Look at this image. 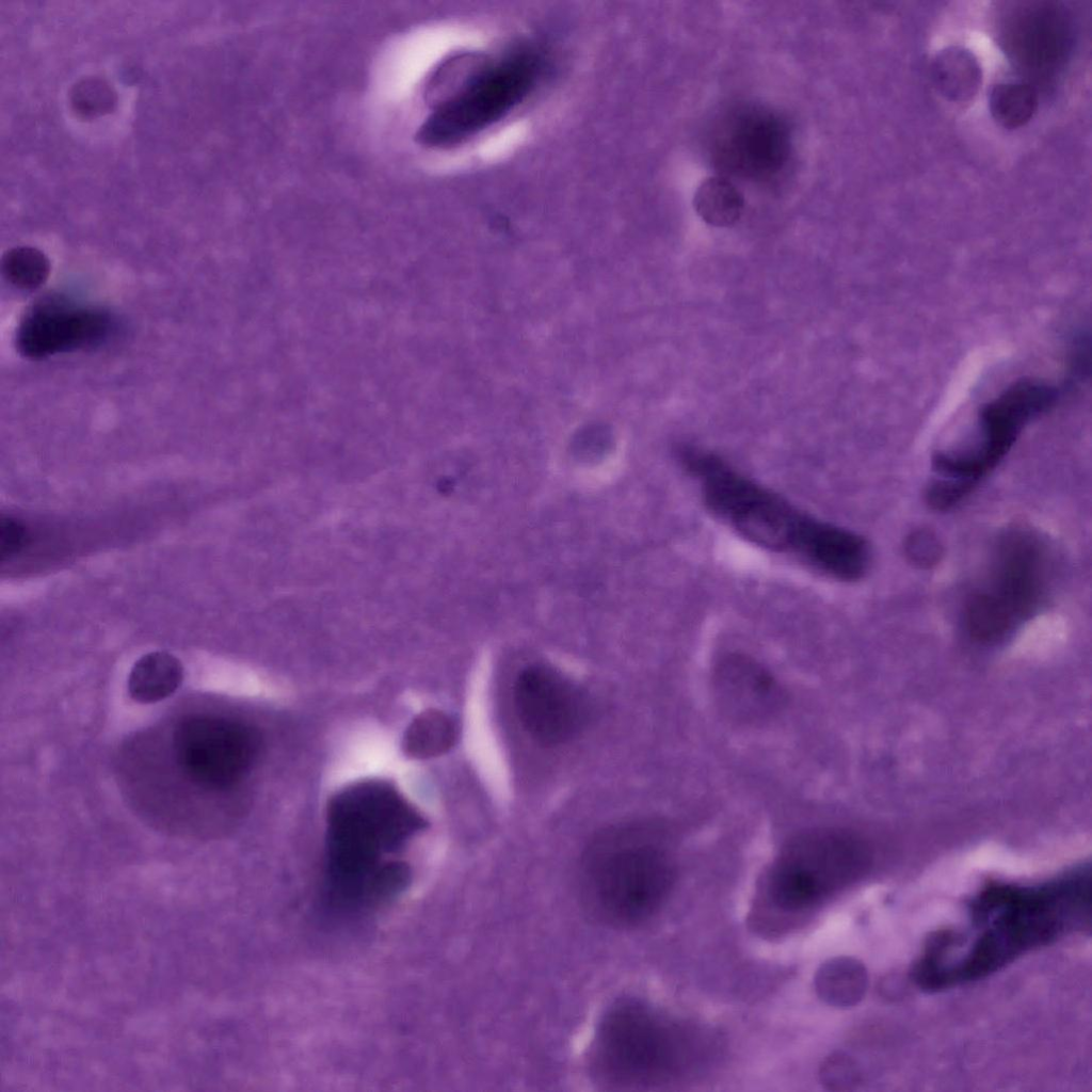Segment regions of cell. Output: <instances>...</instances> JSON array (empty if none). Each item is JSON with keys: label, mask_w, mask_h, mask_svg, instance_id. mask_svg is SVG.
<instances>
[{"label": "cell", "mask_w": 1092, "mask_h": 1092, "mask_svg": "<svg viewBox=\"0 0 1092 1092\" xmlns=\"http://www.w3.org/2000/svg\"><path fill=\"white\" fill-rule=\"evenodd\" d=\"M26 531L15 518L2 516L0 519V556L4 560L16 553L23 545Z\"/></svg>", "instance_id": "23"}, {"label": "cell", "mask_w": 1092, "mask_h": 1092, "mask_svg": "<svg viewBox=\"0 0 1092 1092\" xmlns=\"http://www.w3.org/2000/svg\"><path fill=\"white\" fill-rule=\"evenodd\" d=\"M1038 106V93L1033 85L1023 82L997 84L990 97L994 118L1006 128H1017L1027 123Z\"/></svg>", "instance_id": "19"}, {"label": "cell", "mask_w": 1092, "mask_h": 1092, "mask_svg": "<svg viewBox=\"0 0 1092 1092\" xmlns=\"http://www.w3.org/2000/svg\"><path fill=\"white\" fill-rule=\"evenodd\" d=\"M114 331L115 321L109 312L50 298L26 314L17 328L16 344L22 355L38 359L94 348Z\"/></svg>", "instance_id": "12"}, {"label": "cell", "mask_w": 1092, "mask_h": 1092, "mask_svg": "<svg viewBox=\"0 0 1092 1092\" xmlns=\"http://www.w3.org/2000/svg\"><path fill=\"white\" fill-rule=\"evenodd\" d=\"M514 701L524 728L544 745L566 742L582 728L588 717L579 689L546 667H530L519 674Z\"/></svg>", "instance_id": "11"}, {"label": "cell", "mask_w": 1092, "mask_h": 1092, "mask_svg": "<svg viewBox=\"0 0 1092 1092\" xmlns=\"http://www.w3.org/2000/svg\"><path fill=\"white\" fill-rule=\"evenodd\" d=\"M456 739V726L446 713L430 709L418 714L403 738L404 752L424 759L448 751Z\"/></svg>", "instance_id": "17"}, {"label": "cell", "mask_w": 1092, "mask_h": 1092, "mask_svg": "<svg viewBox=\"0 0 1092 1092\" xmlns=\"http://www.w3.org/2000/svg\"><path fill=\"white\" fill-rule=\"evenodd\" d=\"M674 867L657 837L644 825H617L598 833L580 867V897L589 913L611 926L627 927L652 916L665 901Z\"/></svg>", "instance_id": "3"}, {"label": "cell", "mask_w": 1092, "mask_h": 1092, "mask_svg": "<svg viewBox=\"0 0 1092 1092\" xmlns=\"http://www.w3.org/2000/svg\"><path fill=\"white\" fill-rule=\"evenodd\" d=\"M1059 389L1049 384L1021 380L985 404L979 414V437L966 451L940 453L927 498L937 510L961 501L1009 452L1022 430L1050 410Z\"/></svg>", "instance_id": "5"}, {"label": "cell", "mask_w": 1092, "mask_h": 1092, "mask_svg": "<svg viewBox=\"0 0 1092 1092\" xmlns=\"http://www.w3.org/2000/svg\"><path fill=\"white\" fill-rule=\"evenodd\" d=\"M868 863V850L856 836L814 829L784 847L769 877V894L780 909L804 910L856 880Z\"/></svg>", "instance_id": "8"}, {"label": "cell", "mask_w": 1092, "mask_h": 1092, "mask_svg": "<svg viewBox=\"0 0 1092 1092\" xmlns=\"http://www.w3.org/2000/svg\"><path fill=\"white\" fill-rule=\"evenodd\" d=\"M677 454L716 517L750 543L806 564L824 520L799 510L711 451L684 445Z\"/></svg>", "instance_id": "4"}, {"label": "cell", "mask_w": 1092, "mask_h": 1092, "mask_svg": "<svg viewBox=\"0 0 1092 1092\" xmlns=\"http://www.w3.org/2000/svg\"><path fill=\"white\" fill-rule=\"evenodd\" d=\"M1002 43L1024 74L1037 82H1046L1060 71L1070 51L1066 15L1055 3L1024 4L1007 17Z\"/></svg>", "instance_id": "13"}, {"label": "cell", "mask_w": 1092, "mask_h": 1092, "mask_svg": "<svg viewBox=\"0 0 1092 1092\" xmlns=\"http://www.w3.org/2000/svg\"><path fill=\"white\" fill-rule=\"evenodd\" d=\"M543 62L531 47H518L495 59L438 101L419 127L428 147L456 145L500 121L534 90Z\"/></svg>", "instance_id": "6"}, {"label": "cell", "mask_w": 1092, "mask_h": 1092, "mask_svg": "<svg viewBox=\"0 0 1092 1092\" xmlns=\"http://www.w3.org/2000/svg\"><path fill=\"white\" fill-rule=\"evenodd\" d=\"M713 687L721 708L738 721L766 719L783 702L781 689L770 673L741 655H728L720 661Z\"/></svg>", "instance_id": "14"}, {"label": "cell", "mask_w": 1092, "mask_h": 1092, "mask_svg": "<svg viewBox=\"0 0 1092 1092\" xmlns=\"http://www.w3.org/2000/svg\"><path fill=\"white\" fill-rule=\"evenodd\" d=\"M694 209L708 224L718 227L736 223L743 209V198L736 187L725 178L710 177L701 183L694 194Z\"/></svg>", "instance_id": "18"}, {"label": "cell", "mask_w": 1092, "mask_h": 1092, "mask_svg": "<svg viewBox=\"0 0 1092 1092\" xmlns=\"http://www.w3.org/2000/svg\"><path fill=\"white\" fill-rule=\"evenodd\" d=\"M865 987V969L850 958L839 957L824 962L815 976L818 996L837 1008L855 1005L862 998Z\"/></svg>", "instance_id": "16"}, {"label": "cell", "mask_w": 1092, "mask_h": 1092, "mask_svg": "<svg viewBox=\"0 0 1092 1092\" xmlns=\"http://www.w3.org/2000/svg\"><path fill=\"white\" fill-rule=\"evenodd\" d=\"M934 78L946 95L962 100L974 94L979 81V68L968 52L948 50L935 61Z\"/></svg>", "instance_id": "20"}, {"label": "cell", "mask_w": 1092, "mask_h": 1092, "mask_svg": "<svg viewBox=\"0 0 1092 1092\" xmlns=\"http://www.w3.org/2000/svg\"><path fill=\"white\" fill-rule=\"evenodd\" d=\"M971 916L983 930L964 958L951 964V984L983 978L1089 924L1090 868L1037 887L991 885L974 900Z\"/></svg>", "instance_id": "1"}, {"label": "cell", "mask_w": 1092, "mask_h": 1092, "mask_svg": "<svg viewBox=\"0 0 1092 1092\" xmlns=\"http://www.w3.org/2000/svg\"><path fill=\"white\" fill-rule=\"evenodd\" d=\"M257 735L244 724L220 718L184 721L174 735L178 766L195 784L223 789L237 783L258 753Z\"/></svg>", "instance_id": "10"}, {"label": "cell", "mask_w": 1092, "mask_h": 1092, "mask_svg": "<svg viewBox=\"0 0 1092 1092\" xmlns=\"http://www.w3.org/2000/svg\"><path fill=\"white\" fill-rule=\"evenodd\" d=\"M676 1028L652 1008L635 1001L612 1007L594 1044L597 1073L608 1083L633 1086L670 1074L680 1060Z\"/></svg>", "instance_id": "9"}, {"label": "cell", "mask_w": 1092, "mask_h": 1092, "mask_svg": "<svg viewBox=\"0 0 1092 1092\" xmlns=\"http://www.w3.org/2000/svg\"><path fill=\"white\" fill-rule=\"evenodd\" d=\"M420 814L384 782L355 784L337 793L327 812V863L332 888L342 899L371 897L397 851L424 826Z\"/></svg>", "instance_id": "2"}, {"label": "cell", "mask_w": 1092, "mask_h": 1092, "mask_svg": "<svg viewBox=\"0 0 1092 1092\" xmlns=\"http://www.w3.org/2000/svg\"><path fill=\"white\" fill-rule=\"evenodd\" d=\"M183 670L179 660L166 652L142 656L128 677L130 696L140 703H154L171 695L180 685Z\"/></svg>", "instance_id": "15"}, {"label": "cell", "mask_w": 1092, "mask_h": 1092, "mask_svg": "<svg viewBox=\"0 0 1092 1092\" xmlns=\"http://www.w3.org/2000/svg\"><path fill=\"white\" fill-rule=\"evenodd\" d=\"M1047 564L1040 542L1025 533L1005 535L995 547L984 581L969 597L965 625L977 641L1003 639L1042 604Z\"/></svg>", "instance_id": "7"}, {"label": "cell", "mask_w": 1092, "mask_h": 1092, "mask_svg": "<svg viewBox=\"0 0 1092 1092\" xmlns=\"http://www.w3.org/2000/svg\"><path fill=\"white\" fill-rule=\"evenodd\" d=\"M49 261L38 250L18 246L10 250L2 259L5 278L20 289H35L48 277Z\"/></svg>", "instance_id": "21"}, {"label": "cell", "mask_w": 1092, "mask_h": 1092, "mask_svg": "<svg viewBox=\"0 0 1092 1092\" xmlns=\"http://www.w3.org/2000/svg\"><path fill=\"white\" fill-rule=\"evenodd\" d=\"M854 1070L850 1059L841 1054L826 1057L819 1071L821 1083L830 1090H844L854 1082Z\"/></svg>", "instance_id": "22"}]
</instances>
